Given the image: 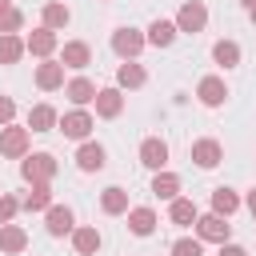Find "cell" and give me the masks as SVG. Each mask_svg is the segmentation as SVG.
Masks as SVG:
<instances>
[{
	"instance_id": "obj_8",
	"label": "cell",
	"mask_w": 256,
	"mask_h": 256,
	"mask_svg": "<svg viewBox=\"0 0 256 256\" xmlns=\"http://www.w3.org/2000/svg\"><path fill=\"white\" fill-rule=\"evenodd\" d=\"M220 160H224V148H220V140L204 136V140H196V144H192V164H196V168H216Z\"/></svg>"
},
{
	"instance_id": "obj_34",
	"label": "cell",
	"mask_w": 256,
	"mask_h": 256,
	"mask_svg": "<svg viewBox=\"0 0 256 256\" xmlns=\"http://www.w3.org/2000/svg\"><path fill=\"white\" fill-rule=\"evenodd\" d=\"M12 116H16V100L12 96H0V128L12 124Z\"/></svg>"
},
{
	"instance_id": "obj_21",
	"label": "cell",
	"mask_w": 256,
	"mask_h": 256,
	"mask_svg": "<svg viewBox=\"0 0 256 256\" xmlns=\"http://www.w3.org/2000/svg\"><path fill=\"white\" fill-rule=\"evenodd\" d=\"M128 228H132L136 236H152V232H156V212L144 208V204H140V208H128Z\"/></svg>"
},
{
	"instance_id": "obj_19",
	"label": "cell",
	"mask_w": 256,
	"mask_h": 256,
	"mask_svg": "<svg viewBox=\"0 0 256 256\" xmlns=\"http://www.w3.org/2000/svg\"><path fill=\"white\" fill-rule=\"evenodd\" d=\"M144 80H148V72H144L136 60H124V64L116 68V88H144Z\"/></svg>"
},
{
	"instance_id": "obj_11",
	"label": "cell",
	"mask_w": 256,
	"mask_h": 256,
	"mask_svg": "<svg viewBox=\"0 0 256 256\" xmlns=\"http://www.w3.org/2000/svg\"><path fill=\"white\" fill-rule=\"evenodd\" d=\"M140 164L152 168V172H160V168L168 164V144H164L160 136H148V140L140 144Z\"/></svg>"
},
{
	"instance_id": "obj_26",
	"label": "cell",
	"mask_w": 256,
	"mask_h": 256,
	"mask_svg": "<svg viewBox=\"0 0 256 256\" xmlns=\"http://www.w3.org/2000/svg\"><path fill=\"white\" fill-rule=\"evenodd\" d=\"M196 216H200V212H196V204H192L188 196H176V200H172V208H168V220H172V224H180V228L196 224Z\"/></svg>"
},
{
	"instance_id": "obj_24",
	"label": "cell",
	"mask_w": 256,
	"mask_h": 256,
	"mask_svg": "<svg viewBox=\"0 0 256 256\" xmlns=\"http://www.w3.org/2000/svg\"><path fill=\"white\" fill-rule=\"evenodd\" d=\"M152 192H156L160 200H176V196H180V176H176V172H164V168H160V172L152 176Z\"/></svg>"
},
{
	"instance_id": "obj_25",
	"label": "cell",
	"mask_w": 256,
	"mask_h": 256,
	"mask_svg": "<svg viewBox=\"0 0 256 256\" xmlns=\"http://www.w3.org/2000/svg\"><path fill=\"white\" fill-rule=\"evenodd\" d=\"M100 208H104L108 216H124V212H128V192L116 188V184L104 188V192H100Z\"/></svg>"
},
{
	"instance_id": "obj_16",
	"label": "cell",
	"mask_w": 256,
	"mask_h": 256,
	"mask_svg": "<svg viewBox=\"0 0 256 256\" xmlns=\"http://www.w3.org/2000/svg\"><path fill=\"white\" fill-rule=\"evenodd\" d=\"M64 96H68L76 108H84V104H92V100H96V84H92L88 76H76V80H68V84H64Z\"/></svg>"
},
{
	"instance_id": "obj_13",
	"label": "cell",
	"mask_w": 256,
	"mask_h": 256,
	"mask_svg": "<svg viewBox=\"0 0 256 256\" xmlns=\"http://www.w3.org/2000/svg\"><path fill=\"white\" fill-rule=\"evenodd\" d=\"M36 88H44V92L64 88V64H60V60H44V64L36 68Z\"/></svg>"
},
{
	"instance_id": "obj_29",
	"label": "cell",
	"mask_w": 256,
	"mask_h": 256,
	"mask_svg": "<svg viewBox=\"0 0 256 256\" xmlns=\"http://www.w3.org/2000/svg\"><path fill=\"white\" fill-rule=\"evenodd\" d=\"M48 204H52V188L48 184H32V192L20 200V208H28V212H48Z\"/></svg>"
},
{
	"instance_id": "obj_28",
	"label": "cell",
	"mask_w": 256,
	"mask_h": 256,
	"mask_svg": "<svg viewBox=\"0 0 256 256\" xmlns=\"http://www.w3.org/2000/svg\"><path fill=\"white\" fill-rule=\"evenodd\" d=\"M24 52H28V48H24V40H20L16 32H0V64H16Z\"/></svg>"
},
{
	"instance_id": "obj_33",
	"label": "cell",
	"mask_w": 256,
	"mask_h": 256,
	"mask_svg": "<svg viewBox=\"0 0 256 256\" xmlns=\"http://www.w3.org/2000/svg\"><path fill=\"white\" fill-rule=\"evenodd\" d=\"M20 24H24V12L20 8H8L4 20H0V32H20Z\"/></svg>"
},
{
	"instance_id": "obj_6",
	"label": "cell",
	"mask_w": 256,
	"mask_h": 256,
	"mask_svg": "<svg viewBox=\"0 0 256 256\" xmlns=\"http://www.w3.org/2000/svg\"><path fill=\"white\" fill-rule=\"evenodd\" d=\"M56 128H60L68 140H88V132L96 128V120H92L84 108H72V112H64V116L56 120Z\"/></svg>"
},
{
	"instance_id": "obj_15",
	"label": "cell",
	"mask_w": 256,
	"mask_h": 256,
	"mask_svg": "<svg viewBox=\"0 0 256 256\" xmlns=\"http://www.w3.org/2000/svg\"><path fill=\"white\" fill-rule=\"evenodd\" d=\"M24 48H28V52H32V56H44V60H48V56H52V52H56V32H52V28H44V24H40V28H36V32H32V36H28V40H24Z\"/></svg>"
},
{
	"instance_id": "obj_31",
	"label": "cell",
	"mask_w": 256,
	"mask_h": 256,
	"mask_svg": "<svg viewBox=\"0 0 256 256\" xmlns=\"http://www.w3.org/2000/svg\"><path fill=\"white\" fill-rule=\"evenodd\" d=\"M172 256H204V248H200V240H192V236H180V240L172 244Z\"/></svg>"
},
{
	"instance_id": "obj_3",
	"label": "cell",
	"mask_w": 256,
	"mask_h": 256,
	"mask_svg": "<svg viewBox=\"0 0 256 256\" xmlns=\"http://www.w3.org/2000/svg\"><path fill=\"white\" fill-rule=\"evenodd\" d=\"M228 236H232V224H228V216H216V212H208V216H196V240L204 244H228Z\"/></svg>"
},
{
	"instance_id": "obj_7",
	"label": "cell",
	"mask_w": 256,
	"mask_h": 256,
	"mask_svg": "<svg viewBox=\"0 0 256 256\" xmlns=\"http://www.w3.org/2000/svg\"><path fill=\"white\" fill-rule=\"evenodd\" d=\"M196 96H200L204 108H220V104L228 100V84H224L220 76H204V80L196 84Z\"/></svg>"
},
{
	"instance_id": "obj_30",
	"label": "cell",
	"mask_w": 256,
	"mask_h": 256,
	"mask_svg": "<svg viewBox=\"0 0 256 256\" xmlns=\"http://www.w3.org/2000/svg\"><path fill=\"white\" fill-rule=\"evenodd\" d=\"M236 208H240V196H236L232 188H216V192H212V212H216V216H232Z\"/></svg>"
},
{
	"instance_id": "obj_4",
	"label": "cell",
	"mask_w": 256,
	"mask_h": 256,
	"mask_svg": "<svg viewBox=\"0 0 256 256\" xmlns=\"http://www.w3.org/2000/svg\"><path fill=\"white\" fill-rule=\"evenodd\" d=\"M28 140H32L28 128H20V124H4V128H0V156H8V160H24V156H28Z\"/></svg>"
},
{
	"instance_id": "obj_35",
	"label": "cell",
	"mask_w": 256,
	"mask_h": 256,
	"mask_svg": "<svg viewBox=\"0 0 256 256\" xmlns=\"http://www.w3.org/2000/svg\"><path fill=\"white\" fill-rule=\"evenodd\" d=\"M220 256H248L240 244H220Z\"/></svg>"
},
{
	"instance_id": "obj_5",
	"label": "cell",
	"mask_w": 256,
	"mask_h": 256,
	"mask_svg": "<svg viewBox=\"0 0 256 256\" xmlns=\"http://www.w3.org/2000/svg\"><path fill=\"white\" fill-rule=\"evenodd\" d=\"M144 44H148V40H144L140 28H116V32H112V52H116L120 60H136Z\"/></svg>"
},
{
	"instance_id": "obj_9",
	"label": "cell",
	"mask_w": 256,
	"mask_h": 256,
	"mask_svg": "<svg viewBox=\"0 0 256 256\" xmlns=\"http://www.w3.org/2000/svg\"><path fill=\"white\" fill-rule=\"evenodd\" d=\"M76 216H72V208L68 204H48V216H44V228H48V236H68L76 224H72Z\"/></svg>"
},
{
	"instance_id": "obj_1",
	"label": "cell",
	"mask_w": 256,
	"mask_h": 256,
	"mask_svg": "<svg viewBox=\"0 0 256 256\" xmlns=\"http://www.w3.org/2000/svg\"><path fill=\"white\" fill-rule=\"evenodd\" d=\"M20 176H24L28 184H52V176H56V156H52V152H32V156H24Z\"/></svg>"
},
{
	"instance_id": "obj_23",
	"label": "cell",
	"mask_w": 256,
	"mask_h": 256,
	"mask_svg": "<svg viewBox=\"0 0 256 256\" xmlns=\"http://www.w3.org/2000/svg\"><path fill=\"white\" fill-rule=\"evenodd\" d=\"M144 40L156 44V48H168V44L176 40V24H172V20H152L148 32H144Z\"/></svg>"
},
{
	"instance_id": "obj_38",
	"label": "cell",
	"mask_w": 256,
	"mask_h": 256,
	"mask_svg": "<svg viewBox=\"0 0 256 256\" xmlns=\"http://www.w3.org/2000/svg\"><path fill=\"white\" fill-rule=\"evenodd\" d=\"M240 4H244V8H248V12H252V8H256V0H240Z\"/></svg>"
},
{
	"instance_id": "obj_2",
	"label": "cell",
	"mask_w": 256,
	"mask_h": 256,
	"mask_svg": "<svg viewBox=\"0 0 256 256\" xmlns=\"http://www.w3.org/2000/svg\"><path fill=\"white\" fill-rule=\"evenodd\" d=\"M172 24H176V32H188V36L204 32V24H208V8H204V0H184Z\"/></svg>"
},
{
	"instance_id": "obj_14",
	"label": "cell",
	"mask_w": 256,
	"mask_h": 256,
	"mask_svg": "<svg viewBox=\"0 0 256 256\" xmlns=\"http://www.w3.org/2000/svg\"><path fill=\"white\" fill-rule=\"evenodd\" d=\"M28 248V232L20 228V224H0V252H8V256H16V252H24Z\"/></svg>"
},
{
	"instance_id": "obj_32",
	"label": "cell",
	"mask_w": 256,
	"mask_h": 256,
	"mask_svg": "<svg viewBox=\"0 0 256 256\" xmlns=\"http://www.w3.org/2000/svg\"><path fill=\"white\" fill-rule=\"evenodd\" d=\"M16 212H20V200H16V196H8V192H0V224H8Z\"/></svg>"
},
{
	"instance_id": "obj_20",
	"label": "cell",
	"mask_w": 256,
	"mask_h": 256,
	"mask_svg": "<svg viewBox=\"0 0 256 256\" xmlns=\"http://www.w3.org/2000/svg\"><path fill=\"white\" fill-rule=\"evenodd\" d=\"M56 120H60V116H56L52 104H36V108L28 112V132H52Z\"/></svg>"
},
{
	"instance_id": "obj_39",
	"label": "cell",
	"mask_w": 256,
	"mask_h": 256,
	"mask_svg": "<svg viewBox=\"0 0 256 256\" xmlns=\"http://www.w3.org/2000/svg\"><path fill=\"white\" fill-rule=\"evenodd\" d=\"M252 24H256V8H252Z\"/></svg>"
},
{
	"instance_id": "obj_17",
	"label": "cell",
	"mask_w": 256,
	"mask_h": 256,
	"mask_svg": "<svg viewBox=\"0 0 256 256\" xmlns=\"http://www.w3.org/2000/svg\"><path fill=\"white\" fill-rule=\"evenodd\" d=\"M76 168H80V172H100V168H104V148L92 144V140H84L80 152H76Z\"/></svg>"
},
{
	"instance_id": "obj_12",
	"label": "cell",
	"mask_w": 256,
	"mask_h": 256,
	"mask_svg": "<svg viewBox=\"0 0 256 256\" xmlns=\"http://www.w3.org/2000/svg\"><path fill=\"white\" fill-rule=\"evenodd\" d=\"M60 64L80 72V68H88V64H92V48H88L84 40H68V44H64V52H60Z\"/></svg>"
},
{
	"instance_id": "obj_10",
	"label": "cell",
	"mask_w": 256,
	"mask_h": 256,
	"mask_svg": "<svg viewBox=\"0 0 256 256\" xmlns=\"http://www.w3.org/2000/svg\"><path fill=\"white\" fill-rule=\"evenodd\" d=\"M96 116H104V120H116L120 112H124V96H120V88H96Z\"/></svg>"
},
{
	"instance_id": "obj_18",
	"label": "cell",
	"mask_w": 256,
	"mask_h": 256,
	"mask_svg": "<svg viewBox=\"0 0 256 256\" xmlns=\"http://www.w3.org/2000/svg\"><path fill=\"white\" fill-rule=\"evenodd\" d=\"M72 248H76V256H96L100 252V232L96 228H72Z\"/></svg>"
},
{
	"instance_id": "obj_37",
	"label": "cell",
	"mask_w": 256,
	"mask_h": 256,
	"mask_svg": "<svg viewBox=\"0 0 256 256\" xmlns=\"http://www.w3.org/2000/svg\"><path fill=\"white\" fill-rule=\"evenodd\" d=\"M8 8H12V4H8V0H0V20H4V12H8Z\"/></svg>"
},
{
	"instance_id": "obj_36",
	"label": "cell",
	"mask_w": 256,
	"mask_h": 256,
	"mask_svg": "<svg viewBox=\"0 0 256 256\" xmlns=\"http://www.w3.org/2000/svg\"><path fill=\"white\" fill-rule=\"evenodd\" d=\"M244 204H248V212H252V216H256V188H252V192H248V200H244Z\"/></svg>"
},
{
	"instance_id": "obj_27",
	"label": "cell",
	"mask_w": 256,
	"mask_h": 256,
	"mask_svg": "<svg viewBox=\"0 0 256 256\" xmlns=\"http://www.w3.org/2000/svg\"><path fill=\"white\" fill-rule=\"evenodd\" d=\"M212 60H216L220 68H236V64H240V44H236V40H216V44H212Z\"/></svg>"
},
{
	"instance_id": "obj_22",
	"label": "cell",
	"mask_w": 256,
	"mask_h": 256,
	"mask_svg": "<svg viewBox=\"0 0 256 256\" xmlns=\"http://www.w3.org/2000/svg\"><path fill=\"white\" fill-rule=\"evenodd\" d=\"M40 20H44V28H64L68 20H72V12H68V4H60V0H48L44 8H40Z\"/></svg>"
}]
</instances>
